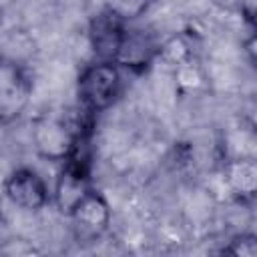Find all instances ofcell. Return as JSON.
<instances>
[{"instance_id": "6da1fadb", "label": "cell", "mask_w": 257, "mask_h": 257, "mask_svg": "<svg viewBox=\"0 0 257 257\" xmlns=\"http://www.w3.org/2000/svg\"><path fill=\"white\" fill-rule=\"evenodd\" d=\"M122 90L120 68L110 60H96L82 68L76 80V96L82 110L98 114L110 108Z\"/></svg>"}, {"instance_id": "7a4b0ae2", "label": "cell", "mask_w": 257, "mask_h": 257, "mask_svg": "<svg viewBox=\"0 0 257 257\" xmlns=\"http://www.w3.org/2000/svg\"><path fill=\"white\" fill-rule=\"evenodd\" d=\"M32 80L26 68L14 60L0 58V124L14 122L28 106Z\"/></svg>"}, {"instance_id": "3957f363", "label": "cell", "mask_w": 257, "mask_h": 257, "mask_svg": "<svg viewBox=\"0 0 257 257\" xmlns=\"http://www.w3.org/2000/svg\"><path fill=\"white\" fill-rule=\"evenodd\" d=\"M68 217L72 219L78 239L96 241L106 233L110 225V205L100 191L90 187L82 195V199L70 209Z\"/></svg>"}, {"instance_id": "277c9868", "label": "cell", "mask_w": 257, "mask_h": 257, "mask_svg": "<svg viewBox=\"0 0 257 257\" xmlns=\"http://www.w3.org/2000/svg\"><path fill=\"white\" fill-rule=\"evenodd\" d=\"M159 48H161V40L153 32L145 28L126 26L118 52L114 56V64L120 70L124 68L133 74H143L159 58Z\"/></svg>"}, {"instance_id": "5b68a950", "label": "cell", "mask_w": 257, "mask_h": 257, "mask_svg": "<svg viewBox=\"0 0 257 257\" xmlns=\"http://www.w3.org/2000/svg\"><path fill=\"white\" fill-rule=\"evenodd\" d=\"M76 141L74 122H66L54 116H44L34 124L32 143L36 153L48 161H64Z\"/></svg>"}, {"instance_id": "8992f818", "label": "cell", "mask_w": 257, "mask_h": 257, "mask_svg": "<svg viewBox=\"0 0 257 257\" xmlns=\"http://www.w3.org/2000/svg\"><path fill=\"white\" fill-rule=\"evenodd\" d=\"M4 195L8 201L24 211H38L44 209L50 201L52 195L44 183V179L28 167L14 169L6 181H4Z\"/></svg>"}, {"instance_id": "52a82bcc", "label": "cell", "mask_w": 257, "mask_h": 257, "mask_svg": "<svg viewBox=\"0 0 257 257\" xmlns=\"http://www.w3.org/2000/svg\"><path fill=\"white\" fill-rule=\"evenodd\" d=\"M128 22L114 16L110 10H100L88 24V42L96 56V60H110L114 62V56L118 52V46L122 42L124 30Z\"/></svg>"}, {"instance_id": "ba28073f", "label": "cell", "mask_w": 257, "mask_h": 257, "mask_svg": "<svg viewBox=\"0 0 257 257\" xmlns=\"http://www.w3.org/2000/svg\"><path fill=\"white\" fill-rule=\"evenodd\" d=\"M223 177L229 191L241 201H251L257 191V163L253 157L231 159L223 167Z\"/></svg>"}, {"instance_id": "9c48e42d", "label": "cell", "mask_w": 257, "mask_h": 257, "mask_svg": "<svg viewBox=\"0 0 257 257\" xmlns=\"http://www.w3.org/2000/svg\"><path fill=\"white\" fill-rule=\"evenodd\" d=\"M159 58L175 68L185 66L193 60V46L189 42V38L185 36H173L165 42H161L159 48Z\"/></svg>"}, {"instance_id": "30bf717a", "label": "cell", "mask_w": 257, "mask_h": 257, "mask_svg": "<svg viewBox=\"0 0 257 257\" xmlns=\"http://www.w3.org/2000/svg\"><path fill=\"white\" fill-rule=\"evenodd\" d=\"M155 0H106V10H110L114 16H118L124 22L141 18Z\"/></svg>"}, {"instance_id": "8fae6325", "label": "cell", "mask_w": 257, "mask_h": 257, "mask_svg": "<svg viewBox=\"0 0 257 257\" xmlns=\"http://www.w3.org/2000/svg\"><path fill=\"white\" fill-rule=\"evenodd\" d=\"M223 253L237 255V257H255L257 255V237L253 233L235 235L229 241V245L223 249Z\"/></svg>"}, {"instance_id": "7c38bea8", "label": "cell", "mask_w": 257, "mask_h": 257, "mask_svg": "<svg viewBox=\"0 0 257 257\" xmlns=\"http://www.w3.org/2000/svg\"><path fill=\"white\" fill-rule=\"evenodd\" d=\"M0 22H2V8H0Z\"/></svg>"}]
</instances>
